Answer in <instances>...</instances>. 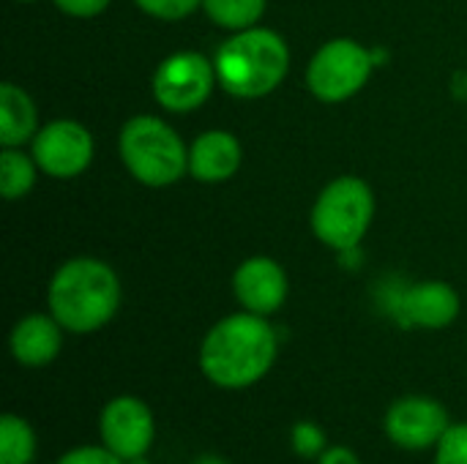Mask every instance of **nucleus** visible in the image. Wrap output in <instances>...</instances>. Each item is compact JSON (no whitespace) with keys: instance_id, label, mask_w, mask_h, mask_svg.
Instances as JSON below:
<instances>
[{"instance_id":"24","label":"nucleus","mask_w":467,"mask_h":464,"mask_svg":"<svg viewBox=\"0 0 467 464\" xmlns=\"http://www.w3.org/2000/svg\"><path fill=\"white\" fill-rule=\"evenodd\" d=\"M317 464H364L350 446H328Z\"/></svg>"},{"instance_id":"8","label":"nucleus","mask_w":467,"mask_h":464,"mask_svg":"<svg viewBox=\"0 0 467 464\" xmlns=\"http://www.w3.org/2000/svg\"><path fill=\"white\" fill-rule=\"evenodd\" d=\"M99 443L107 446L123 462L148 457L156 443V416L153 407L131 394L112 397L99 410Z\"/></svg>"},{"instance_id":"15","label":"nucleus","mask_w":467,"mask_h":464,"mask_svg":"<svg viewBox=\"0 0 467 464\" xmlns=\"http://www.w3.org/2000/svg\"><path fill=\"white\" fill-rule=\"evenodd\" d=\"M38 134V115L33 98L14 82L0 85V145L19 148Z\"/></svg>"},{"instance_id":"9","label":"nucleus","mask_w":467,"mask_h":464,"mask_svg":"<svg viewBox=\"0 0 467 464\" xmlns=\"http://www.w3.org/2000/svg\"><path fill=\"white\" fill-rule=\"evenodd\" d=\"M216 66L197 52H175L153 71V98L170 112H192L202 107L216 85Z\"/></svg>"},{"instance_id":"25","label":"nucleus","mask_w":467,"mask_h":464,"mask_svg":"<svg viewBox=\"0 0 467 464\" xmlns=\"http://www.w3.org/2000/svg\"><path fill=\"white\" fill-rule=\"evenodd\" d=\"M189 464H230L224 457H219V454H200V457H194Z\"/></svg>"},{"instance_id":"17","label":"nucleus","mask_w":467,"mask_h":464,"mask_svg":"<svg viewBox=\"0 0 467 464\" xmlns=\"http://www.w3.org/2000/svg\"><path fill=\"white\" fill-rule=\"evenodd\" d=\"M36 159L25 156L16 148H3L0 153V194L5 200H19L25 197L33 183H36Z\"/></svg>"},{"instance_id":"23","label":"nucleus","mask_w":467,"mask_h":464,"mask_svg":"<svg viewBox=\"0 0 467 464\" xmlns=\"http://www.w3.org/2000/svg\"><path fill=\"white\" fill-rule=\"evenodd\" d=\"M55 5L68 14V16H79V19H88V16H96L101 14L109 0H55Z\"/></svg>"},{"instance_id":"10","label":"nucleus","mask_w":467,"mask_h":464,"mask_svg":"<svg viewBox=\"0 0 467 464\" xmlns=\"http://www.w3.org/2000/svg\"><path fill=\"white\" fill-rule=\"evenodd\" d=\"M33 159L49 178H77L93 161V137L77 120H52L33 137Z\"/></svg>"},{"instance_id":"7","label":"nucleus","mask_w":467,"mask_h":464,"mask_svg":"<svg viewBox=\"0 0 467 464\" xmlns=\"http://www.w3.org/2000/svg\"><path fill=\"white\" fill-rule=\"evenodd\" d=\"M451 416L443 402L424 397V394H408L394 399L383 413V435L386 440L408 454L435 451L443 435L451 427Z\"/></svg>"},{"instance_id":"22","label":"nucleus","mask_w":467,"mask_h":464,"mask_svg":"<svg viewBox=\"0 0 467 464\" xmlns=\"http://www.w3.org/2000/svg\"><path fill=\"white\" fill-rule=\"evenodd\" d=\"M134 3L156 19H183L197 5H202V0H134Z\"/></svg>"},{"instance_id":"26","label":"nucleus","mask_w":467,"mask_h":464,"mask_svg":"<svg viewBox=\"0 0 467 464\" xmlns=\"http://www.w3.org/2000/svg\"><path fill=\"white\" fill-rule=\"evenodd\" d=\"M126 464H153V462H150V454H148V457H137V459H131V462H126Z\"/></svg>"},{"instance_id":"14","label":"nucleus","mask_w":467,"mask_h":464,"mask_svg":"<svg viewBox=\"0 0 467 464\" xmlns=\"http://www.w3.org/2000/svg\"><path fill=\"white\" fill-rule=\"evenodd\" d=\"M244 150L230 131H205L189 148V172L200 183H224L241 167Z\"/></svg>"},{"instance_id":"27","label":"nucleus","mask_w":467,"mask_h":464,"mask_svg":"<svg viewBox=\"0 0 467 464\" xmlns=\"http://www.w3.org/2000/svg\"><path fill=\"white\" fill-rule=\"evenodd\" d=\"M19 3H36V0H19Z\"/></svg>"},{"instance_id":"3","label":"nucleus","mask_w":467,"mask_h":464,"mask_svg":"<svg viewBox=\"0 0 467 464\" xmlns=\"http://www.w3.org/2000/svg\"><path fill=\"white\" fill-rule=\"evenodd\" d=\"M219 85L238 98H260L282 85L290 68L285 38L268 27H246L227 38L216 52Z\"/></svg>"},{"instance_id":"18","label":"nucleus","mask_w":467,"mask_h":464,"mask_svg":"<svg viewBox=\"0 0 467 464\" xmlns=\"http://www.w3.org/2000/svg\"><path fill=\"white\" fill-rule=\"evenodd\" d=\"M202 8L219 27L238 33L260 22L265 0H202Z\"/></svg>"},{"instance_id":"6","label":"nucleus","mask_w":467,"mask_h":464,"mask_svg":"<svg viewBox=\"0 0 467 464\" xmlns=\"http://www.w3.org/2000/svg\"><path fill=\"white\" fill-rule=\"evenodd\" d=\"M372 68H375V57L358 41L334 38L315 52L306 68V85L315 98L326 104H339L356 96L367 85Z\"/></svg>"},{"instance_id":"16","label":"nucleus","mask_w":467,"mask_h":464,"mask_svg":"<svg viewBox=\"0 0 467 464\" xmlns=\"http://www.w3.org/2000/svg\"><path fill=\"white\" fill-rule=\"evenodd\" d=\"M38 454V435L33 424L16 413L0 418V464H33Z\"/></svg>"},{"instance_id":"2","label":"nucleus","mask_w":467,"mask_h":464,"mask_svg":"<svg viewBox=\"0 0 467 464\" xmlns=\"http://www.w3.org/2000/svg\"><path fill=\"white\" fill-rule=\"evenodd\" d=\"M49 314L66 334H96L120 309L118 273L96 257H74L63 263L47 287Z\"/></svg>"},{"instance_id":"20","label":"nucleus","mask_w":467,"mask_h":464,"mask_svg":"<svg viewBox=\"0 0 467 464\" xmlns=\"http://www.w3.org/2000/svg\"><path fill=\"white\" fill-rule=\"evenodd\" d=\"M432 464H467V421H457L449 427V432L435 449Z\"/></svg>"},{"instance_id":"5","label":"nucleus","mask_w":467,"mask_h":464,"mask_svg":"<svg viewBox=\"0 0 467 464\" xmlns=\"http://www.w3.org/2000/svg\"><path fill=\"white\" fill-rule=\"evenodd\" d=\"M372 216L375 194L369 183L356 175H342L320 191L312 208V230L326 246L348 252L367 235Z\"/></svg>"},{"instance_id":"11","label":"nucleus","mask_w":467,"mask_h":464,"mask_svg":"<svg viewBox=\"0 0 467 464\" xmlns=\"http://www.w3.org/2000/svg\"><path fill=\"white\" fill-rule=\"evenodd\" d=\"M287 273L271 257H249L233 273V293L244 312L271 317L287 301Z\"/></svg>"},{"instance_id":"1","label":"nucleus","mask_w":467,"mask_h":464,"mask_svg":"<svg viewBox=\"0 0 467 464\" xmlns=\"http://www.w3.org/2000/svg\"><path fill=\"white\" fill-rule=\"evenodd\" d=\"M276 356L279 336L268 317L235 312L208 328L197 350V366L219 391H246L268 377Z\"/></svg>"},{"instance_id":"4","label":"nucleus","mask_w":467,"mask_h":464,"mask_svg":"<svg viewBox=\"0 0 467 464\" xmlns=\"http://www.w3.org/2000/svg\"><path fill=\"white\" fill-rule=\"evenodd\" d=\"M120 159L142 186L164 189L189 172V150L170 123L153 115H137L120 129Z\"/></svg>"},{"instance_id":"13","label":"nucleus","mask_w":467,"mask_h":464,"mask_svg":"<svg viewBox=\"0 0 467 464\" xmlns=\"http://www.w3.org/2000/svg\"><path fill=\"white\" fill-rule=\"evenodd\" d=\"M63 334L66 328L52 314L44 312L25 314L22 320H16L8 336L11 358L25 369H44L60 356Z\"/></svg>"},{"instance_id":"12","label":"nucleus","mask_w":467,"mask_h":464,"mask_svg":"<svg viewBox=\"0 0 467 464\" xmlns=\"http://www.w3.org/2000/svg\"><path fill=\"white\" fill-rule=\"evenodd\" d=\"M460 295L446 282H419L397 304V317L405 325L427 328V331H443L460 317Z\"/></svg>"},{"instance_id":"21","label":"nucleus","mask_w":467,"mask_h":464,"mask_svg":"<svg viewBox=\"0 0 467 464\" xmlns=\"http://www.w3.org/2000/svg\"><path fill=\"white\" fill-rule=\"evenodd\" d=\"M55 464H126L120 457H115L107 446L101 443H82L68 451H63Z\"/></svg>"},{"instance_id":"19","label":"nucleus","mask_w":467,"mask_h":464,"mask_svg":"<svg viewBox=\"0 0 467 464\" xmlns=\"http://www.w3.org/2000/svg\"><path fill=\"white\" fill-rule=\"evenodd\" d=\"M328 435L323 429V424L312 421V418H301L290 427V449L298 459L304 462H317L323 457V451L328 449Z\"/></svg>"}]
</instances>
